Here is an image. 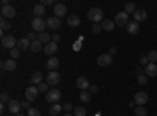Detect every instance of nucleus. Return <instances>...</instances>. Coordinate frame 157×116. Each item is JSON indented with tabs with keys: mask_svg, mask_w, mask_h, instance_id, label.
<instances>
[{
	"mask_svg": "<svg viewBox=\"0 0 157 116\" xmlns=\"http://www.w3.org/2000/svg\"><path fill=\"white\" fill-rule=\"evenodd\" d=\"M86 17L90 21H93L94 24H102L104 22V11L101 8H91L86 13Z\"/></svg>",
	"mask_w": 157,
	"mask_h": 116,
	"instance_id": "nucleus-1",
	"label": "nucleus"
},
{
	"mask_svg": "<svg viewBox=\"0 0 157 116\" xmlns=\"http://www.w3.org/2000/svg\"><path fill=\"white\" fill-rule=\"evenodd\" d=\"M47 27V21H44L43 17H33L32 21V28L33 32H38V33H43Z\"/></svg>",
	"mask_w": 157,
	"mask_h": 116,
	"instance_id": "nucleus-2",
	"label": "nucleus"
},
{
	"mask_svg": "<svg viewBox=\"0 0 157 116\" xmlns=\"http://www.w3.org/2000/svg\"><path fill=\"white\" fill-rule=\"evenodd\" d=\"M60 99H61V93H60V89H57V88L49 89L47 94H46V100H47V102H50L52 105L57 104V102H58Z\"/></svg>",
	"mask_w": 157,
	"mask_h": 116,
	"instance_id": "nucleus-3",
	"label": "nucleus"
},
{
	"mask_svg": "<svg viewBox=\"0 0 157 116\" xmlns=\"http://www.w3.org/2000/svg\"><path fill=\"white\" fill-rule=\"evenodd\" d=\"M60 80H61V75H60L57 71H50V72H47V75H46V83L50 85V86L58 85Z\"/></svg>",
	"mask_w": 157,
	"mask_h": 116,
	"instance_id": "nucleus-4",
	"label": "nucleus"
},
{
	"mask_svg": "<svg viewBox=\"0 0 157 116\" xmlns=\"http://www.w3.org/2000/svg\"><path fill=\"white\" fill-rule=\"evenodd\" d=\"M127 24H129V14L124 11H120L115 16V25L116 27H126Z\"/></svg>",
	"mask_w": 157,
	"mask_h": 116,
	"instance_id": "nucleus-5",
	"label": "nucleus"
},
{
	"mask_svg": "<svg viewBox=\"0 0 157 116\" xmlns=\"http://www.w3.org/2000/svg\"><path fill=\"white\" fill-rule=\"evenodd\" d=\"M0 13H2V17L3 19H13V17L16 16V8L11 6V5H5V6H2Z\"/></svg>",
	"mask_w": 157,
	"mask_h": 116,
	"instance_id": "nucleus-6",
	"label": "nucleus"
},
{
	"mask_svg": "<svg viewBox=\"0 0 157 116\" xmlns=\"http://www.w3.org/2000/svg\"><path fill=\"white\" fill-rule=\"evenodd\" d=\"M2 46L5 47V49H16V46H17V41H16V38L14 36H11V35H8V36H3L2 38Z\"/></svg>",
	"mask_w": 157,
	"mask_h": 116,
	"instance_id": "nucleus-7",
	"label": "nucleus"
},
{
	"mask_svg": "<svg viewBox=\"0 0 157 116\" xmlns=\"http://www.w3.org/2000/svg\"><path fill=\"white\" fill-rule=\"evenodd\" d=\"M38 96H39V89H38V86H29L27 89H25V99H27V100L33 102V100L38 99Z\"/></svg>",
	"mask_w": 157,
	"mask_h": 116,
	"instance_id": "nucleus-8",
	"label": "nucleus"
},
{
	"mask_svg": "<svg viewBox=\"0 0 157 116\" xmlns=\"http://www.w3.org/2000/svg\"><path fill=\"white\" fill-rule=\"evenodd\" d=\"M134 100H135V104L145 107V105L148 104V100H149V96H148V93H145V91H138V93H135Z\"/></svg>",
	"mask_w": 157,
	"mask_h": 116,
	"instance_id": "nucleus-9",
	"label": "nucleus"
},
{
	"mask_svg": "<svg viewBox=\"0 0 157 116\" xmlns=\"http://www.w3.org/2000/svg\"><path fill=\"white\" fill-rule=\"evenodd\" d=\"M8 110H10V113H13V114H17V113H21V110H22V104L19 100H16V99H11L10 102H8Z\"/></svg>",
	"mask_w": 157,
	"mask_h": 116,
	"instance_id": "nucleus-10",
	"label": "nucleus"
},
{
	"mask_svg": "<svg viewBox=\"0 0 157 116\" xmlns=\"http://www.w3.org/2000/svg\"><path fill=\"white\" fill-rule=\"evenodd\" d=\"M112 55L110 54H102V55H99L98 57V64L101 68H105V66H110L112 64Z\"/></svg>",
	"mask_w": 157,
	"mask_h": 116,
	"instance_id": "nucleus-11",
	"label": "nucleus"
},
{
	"mask_svg": "<svg viewBox=\"0 0 157 116\" xmlns=\"http://www.w3.org/2000/svg\"><path fill=\"white\" fill-rule=\"evenodd\" d=\"M16 68H17V63H16V60L10 58V60H5V61H2V69H3V71H8V72H11V71H14Z\"/></svg>",
	"mask_w": 157,
	"mask_h": 116,
	"instance_id": "nucleus-12",
	"label": "nucleus"
},
{
	"mask_svg": "<svg viewBox=\"0 0 157 116\" xmlns=\"http://www.w3.org/2000/svg\"><path fill=\"white\" fill-rule=\"evenodd\" d=\"M75 85H77V88H80L82 89V91H88V89H90V82H88V79H86V77L85 75H82V77H78V79H77V82H75Z\"/></svg>",
	"mask_w": 157,
	"mask_h": 116,
	"instance_id": "nucleus-13",
	"label": "nucleus"
},
{
	"mask_svg": "<svg viewBox=\"0 0 157 116\" xmlns=\"http://www.w3.org/2000/svg\"><path fill=\"white\" fill-rule=\"evenodd\" d=\"M60 25H61V21H60L57 16L47 17V28H50V30H58Z\"/></svg>",
	"mask_w": 157,
	"mask_h": 116,
	"instance_id": "nucleus-14",
	"label": "nucleus"
},
{
	"mask_svg": "<svg viewBox=\"0 0 157 116\" xmlns=\"http://www.w3.org/2000/svg\"><path fill=\"white\" fill-rule=\"evenodd\" d=\"M57 50H58V44H55V43H49V44H46V47H44V54L46 55H49V57H54L55 54H57Z\"/></svg>",
	"mask_w": 157,
	"mask_h": 116,
	"instance_id": "nucleus-15",
	"label": "nucleus"
},
{
	"mask_svg": "<svg viewBox=\"0 0 157 116\" xmlns=\"http://www.w3.org/2000/svg\"><path fill=\"white\" fill-rule=\"evenodd\" d=\"M66 11H68V8H66V5H63V3H57L54 6V13H55V16L58 19L63 17V16H66Z\"/></svg>",
	"mask_w": 157,
	"mask_h": 116,
	"instance_id": "nucleus-16",
	"label": "nucleus"
},
{
	"mask_svg": "<svg viewBox=\"0 0 157 116\" xmlns=\"http://www.w3.org/2000/svg\"><path fill=\"white\" fill-rule=\"evenodd\" d=\"M46 66H47L49 72H50V71H57V68L60 66V60H58L57 57H50V58L47 60V63H46Z\"/></svg>",
	"mask_w": 157,
	"mask_h": 116,
	"instance_id": "nucleus-17",
	"label": "nucleus"
},
{
	"mask_svg": "<svg viewBox=\"0 0 157 116\" xmlns=\"http://www.w3.org/2000/svg\"><path fill=\"white\" fill-rule=\"evenodd\" d=\"M138 30H140V25H138V22H129L127 25H126V32L129 33V35H137L138 33Z\"/></svg>",
	"mask_w": 157,
	"mask_h": 116,
	"instance_id": "nucleus-18",
	"label": "nucleus"
},
{
	"mask_svg": "<svg viewBox=\"0 0 157 116\" xmlns=\"http://www.w3.org/2000/svg\"><path fill=\"white\" fill-rule=\"evenodd\" d=\"M145 74L148 77H155L157 75V64L155 63H149L148 66H145Z\"/></svg>",
	"mask_w": 157,
	"mask_h": 116,
	"instance_id": "nucleus-19",
	"label": "nucleus"
},
{
	"mask_svg": "<svg viewBox=\"0 0 157 116\" xmlns=\"http://www.w3.org/2000/svg\"><path fill=\"white\" fill-rule=\"evenodd\" d=\"M148 17V13L145 11V9H137L135 13H134V21L135 22H143Z\"/></svg>",
	"mask_w": 157,
	"mask_h": 116,
	"instance_id": "nucleus-20",
	"label": "nucleus"
},
{
	"mask_svg": "<svg viewBox=\"0 0 157 116\" xmlns=\"http://www.w3.org/2000/svg\"><path fill=\"white\" fill-rule=\"evenodd\" d=\"M44 13H46V6H43L41 3L33 6V14H35V17H43Z\"/></svg>",
	"mask_w": 157,
	"mask_h": 116,
	"instance_id": "nucleus-21",
	"label": "nucleus"
},
{
	"mask_svg": "<svg viewBox=\"0 0 157 116\" xmlns=\"http://www.w3.org/2000/svg\"><path fill=\"white\" fill-rule=\"evenodd\" d=\"M43 82H44V75H43V72L36 71V72L32 75V83H35V85H41Z\"/></svg>",
	"mask_w": 157,
	"mask_h": 116,
	"instance_id": "nucleus-22",
	"label": "nucleus"
},
{
	"mask_svg": "<svg viewBox=\"0 0 157 116\" xmlns=\"http://www.w3.org/2000/svg\"><path fill=\"white\" fill-rule=\"evenodd\" d=\"M102 25V30H107V32H112L116 25H115V21H110V19H104V22L101 24Z\"/></svg>",
	"mask_w": 157,
	"mask_h": 116,
	"instance_id": "nucleus-23",
	"label": "nucleus"
},
{
	"mask_svg": "<svg viewBox=\"0 0 157 116\" xmlns=\"http://www.w3.org/2000/svg\"><path fill=\"white\" fill-rule=\"evenodd\" d=\"M30 46H32V43L27 39V38H22V39L17 41V49L19 50H27V49H30Z\"/></svg>",
	"mask_w": 157,
	"mask_h": 116,
	"instance_id": "nucleus-24",
	"label": "nucleus"
},
{
	"mask_svg": "<svg viewBox=\"0 0 157 116\" xmlns=\"http://www.w3.org/2000/svg\"><path fill=\"white\" fill-rule=\"evenodd\" d=\"M38 41H41L43 44H49L52 41V36L47 33V32H43V33H38Z\"/></svg>",
	"mask_w": 157,
	"mask_h": 116,
	"instance_id": "nucleus-25",
	"label": "nucleus"
},
{
	"mask_svg": "<svg viewBox=\"0 0 157 116\" xmlns=\"http://www.w3.org/2000/svg\"><path fill=\"white\" fill-rule=\"evenodd\" d=\"M10 28H11L10 22H8L6 19H3V17H2V21H0V33H2V38H3V33H5L6 30H10Z\"/></svg>",
	"mask_w": 157,
	"mask_h": 116,
	"instance_id": "nucleus-26",
	"label": "nucleus"
},
{
	"mask_svg": "<svg viewBox=\"0 0 157 116\" xmlns=\"http://www.w3.org/2000/svg\"><path fill=\"white\" fill-rule=\"evenodd\" d=\"M68 25H71V27L74 28V27H78L80 25V19H78V16H69L68 17Z\"/></svg>",
	"mask_w": 157,
	"mask_h": 116,
	"instance_id": "nucleus-27",
	"label": "nucleus"
},
{
	"mask_svg": "<svg viewBox=\"0 0 157 116\" xmlns=\"http://www.w3.org/2000/svg\"><path fill=\"white\" fill-rule=\"evenodd\" d=\"M30 49L33 50L35 54H36V52H41V50H43V43H41V41H38V39H35V41H32Z\"/></svg>",
	"mask_w": 157,
	"mask_h": 116,
	"instance_id": "nucleus-28",
	"label": "nucleus"
},
{
	"mask_svg": "<svg viewBox=\"0 0 157 116\" xmlns=\"http://www.w3.org/2000/svg\"><path fill=\"white\" fill-rule=\"evenodd\" d=\"M63 110V105H60V104H54L50 108H49V114H52V116H57L60 111Z\"/></svg>",
	"mask_w": 157,
	"mask_h": 116,
	"instance_id": "nucleus-29",
	"label": "nucleus"
},
{
	"mask_svg": "<svg viewBox=\"0 0 157 116\" xmlns=\"http://www.w3.org/2000/svg\"><path fill=\"white\" fill-rule=\"evenodd\" d=\"M146 57L149 63H157V50H149Z\"/></svg>",
	"mask_w": 157,
	"mask_h": 116,
	"instance_id": "nucleus-30",
	"label": "nucleus"
},
{
	"mask_svg": "<svg viewBox=\"0 0 157 116\" xmlns=\"http://www.w3.org/2000/svg\"><path fill=\"white\" fill-rule=\"evenodd\" d=\"M78 97H80L82 102H90L91 100V93L90 91H80V96Z\"/></svg>",
	"mask_w": 157,
	"mask_h": 116,
	"instance_id": "nucleus-31",
	"label": "nucleus"
},
{
	"mask_svg": "<svg viewBox=\"0 0 157 116\" xmlns=\"http://www.w3.org/2000/svg\"><path fill=\"white\" fill-rule=\"evenodd\" d=\"M135 11H137V8H135L134 3H127V5L124 6V13H127V14H134Z\"/></svg>",
	"mask_w": 157,
	"mask_h": 116,
	"instance_id": "nucleus-32",
	"label": "nucleus"
},
{
	"mask_svg": "<svg viewBox=\"0 0 157 116\" xmlns=\"http://www.w3.org/2000/svg\"><path fill=\"white\" fill-rule=\"evenodd\" d=\"M146 113H148V110H146L145 107H141V105L135 107V114H137V116H146Z\"/></svg>",
	"mask_w": 157,
	"mask_h": 116,
	"instance_id": "nucleus-33",
	"label": "nucleus"
},
{
	"mask_svg": "<svg viewBox=\"0 0 157 116\" xmlns=\"http://www.w3.org/2000/svg\"><path fill=\"white\" fill-rule=\"evenodd\" d=\"M74 116H86V111L83 107H75L74 108Z\"/></svg>",
	"mask_w": 157,
	"mask_h": 116,
	"instance_id": "nucleus-34",
	"label": "nucleus"
},
{
	"mask_svg": "<svg viewBox=\"0 0 157 116\" xmlns=\"http://www.w3.org/2000/svg\"><path fill=\"white\" fill-rule=\"evenodd\" d=\"M10 55H11L13 60H17V58L21 57V50H19V49H11V50H10Z\"/></svg>",
	"mask_w": 157,
	"mask_h": 116,
	"instance_id": "nucleus-35",
	"label": "nucleus"
},
{
	"mask_svg": "<svg viewBox=\"0 0 157 116\" xmlns=\"http://www.w3.org/2000/svg\"><path fill=\"white\" fill-rule=\"evenodd\" d=\"M137 82H138V85H146V82H148V75H146V74L138 75V77H137Z\"/></svg>",
	"mask_w": 157,
	"mask_h": 116,
	"instance_id": "nucleus-36",
	"label": "nucleus"
},
{
	"mask_svg": "<svg viewBox=\"0 0 157 116\" xmlns=\"http://www.w3.org/2000/svg\"><path fill=\"white\" fill-rule=\"evenodd\" d=\"M27 114H29V116H41V111H39L38 108H30Z\"/></svg>",
	"mask_w": 157,
	"mask_h": 116,
	"instance_id": "nucleus-37",
	"label": "nucleus"
},
{
	"mask_svg": "<svg viewBox=\"0 0 157 116\" xmlns=\"http://www.w3.org/2000/svg\"><path fill=\"white\" fill-rule=\"evenodd\" d=\"M0 100H2V102H3V104H6V102H10L11 99H10V96H8V93H5V91H3L2 94H0Z\"/></svg>",
	"mask_w": 157,
	"mask_h": 116,
	"instance_id": "nucleus-38",
	"label": "nucleus"
},
{
	"mask_svg": "<svg viewBox=\"0 0 157 116\" xmlns=\"http://www.w3.org/2000/svg\"><path fill=\"white\" fill-rule=\"evenodd\" d=\"M38 89H39V93H46L47 94V83L43 82L41 85H38Z\"/></svg>",
	"mask_w": 157,
	"mask_h": 116,
	"instance_id": "nucleus-39",
	"label": "nucleus"
},
{
	"mask_svg": "<svg viewBox=\"0 0 157 116\" xmlns=\"http://www.w3.org/2000/svg\"><path fill=\"white\" fill-rule=\"evenodd\" d=\"M140 64H143V66H148V64H149L146 55H141V57H140Z\"/></svg>",
	"mask_w": 157,
	"mask_h": 116,
	"instance_id": "nucleus-40",
	"label": "nucleus"
},
{
	"mask_svg": "<svg viewBox=\"0 0 157 116\" xmlns=\"http://www.w3.org/2000/svg\"><path fill=\"white\" fill-rule=\"evenodd\" d=\"M88 91H90L91 94H96V93L99 91V88H98V85H91V86H90V89H88Z\"/></svg>",
	"mask_w": 157,
	"mask_h": 116,
	"instance_id": "nucleus-41",
	"label": "nucleus"
},
{
	"mask_svg": "<svg viewBox=\"0 0 157 116\" xmlns=\"http://www.w3.org/2000/svg\"><path fill=\"white\" fill-rule=\"evenodd\" d=\"M21 104H22V108H25V110H30L32 108L30 107V100H22Z\"/></svg>",
	"mask_w": 157,
	"mask_h": 116,
	"instance_id": "nucleus-42",
	"label": "nucleus"
},
{
	"mask_svg": "<svg viewBox=\"0 0 157 116\" xmlns=\"http://www.w3.org/2000/svg\"><path fill=\"white\" fill-rule=\"evenodd\" d=\"M93 32H94V33L102 32V25H101V24H94V25H93Z\"/></svg>",
	"mask_w": 157,
	"mask_h": 116,
	"instance_id": "nucleus-43",
	"label": "nucleus"
},
{
	"mask_svg": "<svg viewBox=\"0 0 157 116\" xmlns=\"http://www.w3.org/2000/svg\"><path fill=\"white\" fill-rule=\"evenodd\" d=\"M25 38H27L29 41H30V39H32V41H35V38H38V36L35 35V32H29V33H27V36H25Z\"/></svg>",
	"mask_w": 157,
	"mask_h": 116,
	"instance_id": "nucleus-44",
	"label": "nucleus"
},
{
	"mask_svg": "<svg viewBox=\"0 0 157 116\" xmlns=\"http://www.w3.org/2000/svg\"><path fill=\"white\" fill-rule=\"evenodd\" d=\"M63 111L71 113V111H72V105H71V104H64V105H63Z\"/></svg>",
	"mask_w": 157,
	"mask_h": 116,
	"instance_id": "nucleus-45",
	"label": "nucleus"
},
{
	"mask_svg": "<svg viewBox=\"0 0 157 116\" xmlns=\"http://www.w3.org/2000/svg\"><path fill=\"white\" fill-rule=\"evenodd\" d=\"M52 43L58 44V43H60V35H54V36H52Z\"/></svg>",
	"mask_w": 157,
	"mask_h": 116,
	"instance_id": "nucleus-46",
	"label": "nucleus"
},
{
	"mask_svg": "<svg viewBox=\"0 0 157 116\" xmlns=\"http://www.w3.org/2000/svg\"><path fill=\"white\" fill-rule=\"evenodd\" d=\"M135 74H137V77H138V75H141V74H145V69H143V68H140V66H138V68L135 69Z\"/></svg>",
	"mask_w": 157,
	"mask_h": 116,
	"instance_id": "nucleus-47",
	"label": "nucleus"
},
{
	"mask_svg": "<svg viewBox=\"0 0 157 116\" xmlns=\"http://www.w3.org/2000/svg\"><path fill=\"white\" fill-rule=\"evenodd\" d=\"M52 3H54V0H43V2H41L43 6H46V5H52Z\"/></svg>",
	"mask_w": 157,
	"mask_h": 116,
	"instance_id": "nucleus-48",
	"label": "nucleus"
},
{
	"mask_svg": "<svg viewBox=\"0 0 157 116\" xmlns=\"http://www.w3.org/2000/svg\"><path fill=\"white\" fill-rule=\"evenodd\" d=\"M110 55H115L116 54V47H110V52H109Z\"/></svg>",
	"mask_w": 157,
	"mask_h": 116,
	"instance_id": "nucleus-49",
	"label": "nucleus"
},
{
	"mask_svg": "<svg viewBox=\"0 0 157 116\" xmlns=\"http://www.w3.org/2000/svg\"><path fill=\"white\" fill-rule=\"evenodd\" d=\"M0 111H5V104H3V102L0 104Z\"/></svg>",
	"mask_w": 157,
	"mask_h": 116,
	"instance_id": "nucleus-50",
	"label": "nucleus"
},
{
	"mask_svg": "<svg viewBox=\"0 0 157 116\" xmlns=\"http://www.w3.org/2000/svg\"><path fill=\"white\" fill-rule=\"evenodd\" d=\"M74 47H75V50H78V49H80V43H75V46H74Z\"/></svg>",
	"mask_w": 157,
	"mask_h": 116,
	"instance_id": "nucleus-51",
	"label": "nucleus"
},
{
	"mask_svg": "<svg viewBox=\"0 0 157 116\" xmlns=\"http://www.w3.org/2000/svg\"><path fill=\"white\" fill-rule=\"evenodd\" d=\"M63 116H74V114H71V113H64Z\"/></svg>",
	"mask_w": 157,
	"mask_h": 116,
	"instance_id": "nucleus-52",
	"label": "nucleus"
},
{
	"mask_svg": "<svg viewBox=\"0 0 157 116\" xmlns=\"http://www.w3.org/2000/svg\"><path fill=\"white\" fill-rule=\"evenodd\" d=\"M14 116H25L24 113H17V114H14Z\"/></svg>",
	"mask_w": 157,
	"mask_h": 116,
	"instance_id": "nucleus-53",
	"label": "nucleus"
}]
</instances>
